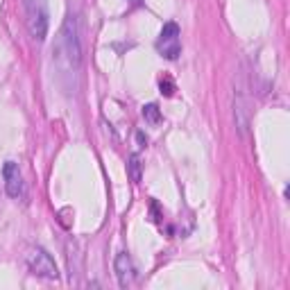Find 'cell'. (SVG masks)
<instances>
[{"instance_id": "obj_1", "label": "cell", "mask_w": 290, "mask_h": 290, "mask_svg": "<svg viewBox=\"0 0 290 290\" xmlns=\"http://www.w3.org/2000/svg\"><path fill=\"white\" fill-rule=\"evenodd\" d=\"M52 61H55L57 71L61 73V77L75 80L77 73H80L82 48H80L77 25H75V18L73 16H68L64 27L59 30V36H57L55 46H52Z\"/></svg>"}, {"instance_id": "obj_2", "label": "cell", "mask_w": 290, "mask_h": 290, "mask_svg": "<svg viewBox=\"0 0 290 290\" xmlns=\"http://www.w3.org/2000/svg\"><path fill=\"white\" fill-rule=\"evenodd\" d=\"M27 27L36 41H43L48 34V9L43 0H27Z\"/></svg>"}, {"instance_id": "obj_3", "label": "cell", "mask_w": 290, "mask_h": 290, "mask_svg": "<svg viewBox=\"0 0 290 290\" xmlns=\"http://www.w3.org/2000/svg\"><path fill=\"white\" fill-rule=\"evenodd\" d=\"M27 265H30V270L34 272L36 277H43V279H57V277H59L55 259H52L43 247L30 250V254H27Z\"/></svg>"}, {"instance_id": "obj_4", "label": "cell", "mask_w": 290, "mask_h": 290, "mask_svg": "<svg viewBox=\"0 0 290 290\" xmlns=\"http://www.w3.org/2000/svg\"><path fill=\"white\" fill-rule=\"evenodd\" d=\"M157 50L161 52V57L166 59H177L182 52V43H179V25L177 23H166L159 34Z\"/></svg>"}, {"instance_id": "obj_5", "label": "cell", "mask_w": 290, "mask_h": 290, "mask_svg": "<svg viewBox=\"0 0 290 290\" xmlns=\"http://www.w3.org/2000/svg\"><path fill=\"white\" fill-rule=\"evenodd\" d=\"M2 175H5V191L9 197H20L23 195V175L18 170V163L7 161L5 168H2Z\"/></svg>"}, {"instance_id": "obj_6", "label": "cell", "mask_w": 290, "mask_h": 290, "mask_svg": "<svg viewBox=\"0 0 290 290\" xmlns=\"http://www.w3.org/2000/svg\"><path fill=\"white\" fill-rule=\"evenodd\" d=\"M113 268H116L118 284H120L122 288H127V286L132 284V279H134V265H132V259H129L125 252H120V254L116 256V261H113Z\"/></svg>"}, {"instance_id": "obj_7", "label": "cell", "mask_w": 290, "mask_h": 290, "mask_svg": "<svg viewBox=\"0 0 290 290\" xmlns=\"http://www.w3.org/2000/svg\"><path fill=\"white\" fill-rule=\"evenodd\" d=\"M127 168H129V177H132V182H141V157L138 154H132L129 157V163H127Z\"/></svg>"}, {"instance_id": "obj_8", "label": "cell", "mask_w": 290, "mask_h": 290, "mask_svg": "<svg viewBox=\"0 0 290 290\" xmlns=\"http://www.w3.org/2000/svg\"><path fill=\"white\" fill-rule=\"evenodd\" d=\"M143 118L148 122H152V125H157V122L161 120V111H159L157 104H145V107H143Z\"/></svg>"}, {"instance_id": "obj_9", "label": "cell", "mask_w": 290, "mask_h": 290, "mask_svg": "<svg viewBox=\"0 0 290 290\" xmlns=\"http://www.w3.org/2000/svg\"><path fill=\"white\" fill-rule=\"evenodd\" d=\"M159 87H161V93H163L166 97H170V96L175 93V84H173L170 80H161V84H159Z\"/></svg>"}]
</instances>
